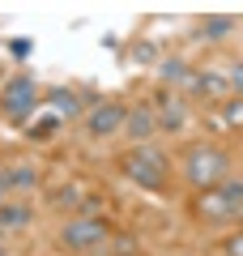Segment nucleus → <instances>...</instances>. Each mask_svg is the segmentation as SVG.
Returning <instances> with one entry per match:
<instances>
[{"label":"nucleus","mask_w":243,"mask_h":256,"mask_svg":"<svg viewBox=\"0 0 243 256\" xmlns=\"http://www.w3.org/2000/svg\"><path fill=\"white\" fill-rule=\"evenodd\" d=\"M64 239H68L72 248H90V244H98V239H102V226H94V222H77V226L64 230Z\"/></svg>","instance_id":"f257e3e1"},{"label":"nucleus","mask_w":243,"mask_h":256,"mask_svg":"<svg viewBox=\"0 0 243 256\" xmlns=\"http://www.w3.org/2000/svg\"><path fill=\"white\" fill-rule=\"evenodd\" d=\"M222 171V158L218 154H196L192 158V180L196 184H209V175H218Z\"/></svg>","instance_id":"f03ea898"},{"label":"nucleus","mask_w":243,"mask_h":256,"mask_svg":"<svg viewBox=\"0 0 243 256\" xmlns=\"http://www.w3.org/2000/svg\"><path fill=\"white\" fill-rule=\"evenodd\" d=\"M132 132H150V120H145V116H132Z\"/></svg>","instance_id":"20e7f679"},{"label":"nucleus","mask_w":243,"mask_h":256,"mask_svg":"<svg viewBox=\"0 0 243 256\" xmlns=\"http://www.w3.org/2000/svg\"><path fill=\"white\" fill-rule=\"evenodd\" d=\"M116 120H120V116H116V111L107 107V111H102V116H94V132H107V128L116 124Z\"/></svg>","instance_id":"7ed1b4c3"}]
</instances>
